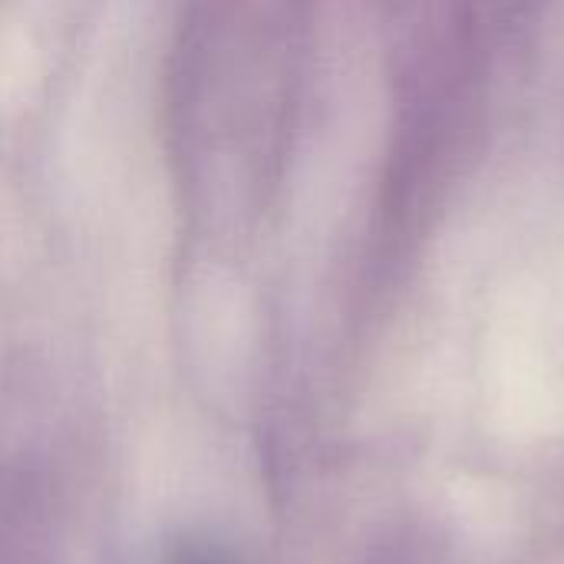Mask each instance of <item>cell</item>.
<instances>
[{
	"instance_id": "1",
	"label": "cell",
	"mask_w": 564,
	"mask_h": 564,
	"mask_svg": "<svg viewBox=\"0 0 564 564\" xmlns=\"http://www.w3.org/2000/svg\"><path fill=\"white\" fill-rule=\"evenodd\" d=\"M175 564H231L225 555H218V552H205V549H198V552H185L182 558Z\"/></svg>"
}]
</instances>
